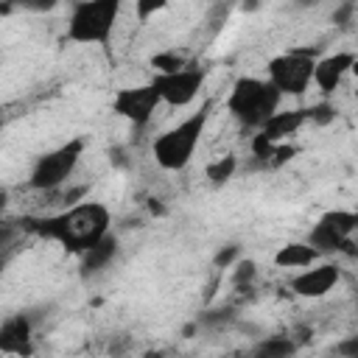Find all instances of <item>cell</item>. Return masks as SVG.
I'll list each match as a JSON object with an SVG mask.
<instances>
[{"label":"cell","instance_id":"obj_2","mask_svg":"<svg viewBox=\"0 0 358 358\" xmlns=\"http://www.w3.org/2000/svg\"><path fill=\"white\" fill-rule=\"evenodd\" d=\"M210 109H213V101H204L199 112H193L190 117H185L179 126L162 131L151 143V154H154V159H157L159 168H165V171H182L190 162V157H193V151H196V145H199V140L204 134V126L210 120Z\"/></svg>","mask_w":358,"mask_h":358},{"label":"cell","instance_id":"obj_20","mask_svg":"<svg viewBox=\"0 0 358 358\" xmlns=\"http://www.w3.org/2000/svg\"><path fill=\"white\" fill-rule=\"evenodd\" d=\"M255 274H257L255 260H238V263H235V271H232V282H235L238 288H243V285H249V282L255 280Z\"/></svg>","mask_w":358,"mask_h":358},{"label":"cell","instance_id":"obj_3","mask_svg":"<svg viewBox=\"0 0 358 358\" xmlns=\"http://www.w3.org/2000/svg\"><path fill=\"white\" fill-rule=\"evenodd\" d=\"M280 106V92L263 81V78H252L243 76L232 84L229 98H227V109L229 115L243 126V129H263V123L277 112Z\"/></svg>","mask_w":358,"mask_h":358},{"label":"cell","instance_id":"obj_18","mask_svg":"<svg viewBox=\"0 0 358 358\" xmlns=\"http://www.w3.org/2000/svg\"><path fill=\"white\" fill-rule=\"evenodd\" d=\"M235 171H238V157L227 154V157H221V159H215V162L207 165V179H210L213 185H224V182L232 179Z\"/></svg>","mask_w":358,"mask_h":358},{"label":"cell","instance_id":"obj_10","mask_svg":"<svg viewBox=\"0 0 358 358\" xmlns=\"http://www.w3.org/2000/svg\"><path fill=\"white\" fill-rule=\"evenodd\" d=\"M0 355H34V322L28 313H14L6 322H0Z\"/></svg>","mask_w":358,"mask_h":358},{"label":"cell","instance_id":"obj_8","mask_svg":"<svg viewBox=\"0 0 358 358\" xmlns=\"http://www.w3.org/2000/svg\"><path fill=\"white\" fill-rule=\"evenodd\" d=\"M148 84L157 90L162 103H168V106H187L199 95V90L204 84V70L190 64V67L176 70V73H154V78Z\"/></svg>","mask_w":358,"mask_h":358},{"label":"cell","instance_id":"obj_23","mask_svg":"<svg viewBox=\"0 0 358 358\" xmlns=\"http://www.w3.org/2000/svg\"><path fill=\"white\" fill-rule=\"evenodd\" d=\"M344 358H358V336H352V338H347V341H341L338 347H336Z\"/></svg>","mask_w":358,"mask_h":358},{"label":"cell","instance_id":"obj_14","mask_svg":"<svg viewBox=\"0 0 358 358\" xmlns=\"http://www.w3.org/2000/svg\"><path fill=\"white\" fill-rule=\"evenodd\" d=\"M117 255V238L115 235H103L95 246H90L84 255H81V277H90V274H98L101 268H106Z\"/></svg>","mask_w":358,"mask_h":358},{"label":"cell","instance_id":"obj_26","mask_svg":"<svg viewBox=\"0 0 358 358\" xmlns=\"http://www.w3.org/2000/svg\"><path fill=\"white\" fill-rule=\"evenodd\" d=\"M145 358H162V352H145Z\"/></svg>","mask_w":358,"mask_h":358},{"label":"cell","instance_id":"obj_11","mask_svg":"<svg viewBox=\"0 0 358 358\" xmlns=\"http://www.w3.org/2000/svg\"><path fill=\"white\" fill-rule=\"evenodd\" d=\"M352 64H355V53H350V50H338V53L322 56L313 64V78L310 81L319 87L322 95H330V92H336L341 87V81L352 70Z\"/></svg>","mask_w":358,"mask_h":358},{"label":"cell","instance_id":"obj_21","mask_svg":"<svg viewBox=\"0 0 358 358\" xmlns=\"http://www.w3.org/2000/svg\"><path fill=\"white\" fill-rule=\"evenodd\" d=\"M238 255H241V249H238L235 243H229V246H224V249L213 257V266H215V268H229V266L238 260Z\"/></svg>","mask_w":358,"mask_h":358},{"label":"cell","instance_id":"obj_24","mask_svg":"<svg viewBox=\"0 0 358 358\" xmlns=\"http://www.w3.org/2000/svg\"><path fill=\"white\" fill-rule=\"evenodd\" d=\"M134 8H137V14H140V20H148V14L165 8V3H162V0H157V3H137Z\"/></svg>","mask_w":358,"mask_h":358},{"label":"cell","instance_id":"obj_19","mask_svg":"<svg viewBox=\"0 0 358 358\" xmlns=\"http://www.w3.org/2000/svg\"><path fill=\"white\" fill-rule=\"evenodd\" d=\"M305 112H308V123H316V126H327V123L336 120V106L327 103V101L313 103V106H308Z\"/></svg>","mask_w":358,"mask_h":358},{"label":"cell","instance_id":"obj_17","mask_svg":"<svg viewBox=\"0 0 358 358\" xmlns=\"http://www.w3.org/2000/svg\"><path fill=\"white\" fill-rule=\"evenodd\" d=\"M151 67L157 73H176V70L190 67V59L185 50H162V53L151 56Z\"/></svg>","mask_w":358,"mask_h":358},{"label":"cell","instance_id":"obj_7","mask_svg":"<svg viewBox=\"0 0 358 358\" xmlns=\"http://www.w3.org/2000/svg\"><path fill=\"white\" fill-rule=\"evenodd\" d=\"M355 227H358V215L352 210H330L313 224L305 243L313 246L319 255L322 252H341V246L352 238Z\"/></svg>","mask_w":358,"mask_h":358},{"label":"cell","instance_id":"obj_13","mask_svg":"<svg viewBox=\"0 0 358 358\" xmlns=\"http://www.w3.org/2000/svg\"><path fill=\"white\" fill-rule=\"evenodd\" d=\"M308 123V112L305 109H288V112H274L266 123H263V129L257 131L260 137H266L268 143H274V145H280V143H285L288 137H294L302 126Z\"/></svg>","mask_w":358,"mask_h":358},{"label":"cell","instance_id":"obj_25","mask_svg":"<svg viewBox=\"0 0 358 358\" xmlns=\"http://www.w3.org/2000/svg\"><path fill=\"white\" fill-rule=\"evenodd\" d=\"M352 11H355V6H352V3H347V6H341V8L333 14V20H336V22H347V17H350Z\"/></svg>","mask_w":358,"mask_h":358},{"label":"cell","instance_id":"obj_5","mask_svg":"<svg viewBox=\"0 0 358 358\" xmlns=\"http://www.w3.org/2000/svg\"><path fill=\"white\" fill-rule=\"evenodd\" d=\"M319 48H294L288 53L274 56L266 64L268 84L282 95H302L310 87L313 78V64H316Z\"/></svg>","mask_w":358,"mask_h":358},{"label":"cell","instance_id":"obj_9","mask_svg":"<svg viewBox=\"0 0 358 358\" xmlns=\"http://www.w3.org/2000/svg\"><path fill=\"white\" fill-rule=\"evenodd\" d=\"M159 103H162V101H159V95H157V90H154L151 84L123 87V90H117L115 98H112V112L120 115L123 120H129L134 129H143V126L154 117V112H157Z\"/></svg>","mask_w":358,"mask_h":358},{"label":"cell","instance_id":"obj_16","mask_svg":"<svg viewBox=\"0 0 358 358\" xmlns=\"http://www.w3.org/2000/svg\"><path fill=\"white\" fill-rule=\"evenodd\" d=\"M296 355V341L294 336H268V338H260L249 358H294Z\"/></svg>","mask_w":358,"mask_h":358},{"label":"cell","instance_id":"obj_4","mask_svg":"<svg viewBox=\"0 0 358 358\" xmlns=\"http://www.w3.org/2000/svg\"><path fill=\"white\" fill-rule=\"evenodd\" d=\"M117 0H81L73 6L67 20V39L78 45H106L117 22Z\"/></svg>","mask_w":358,"mask_h":358},{"label":"cell","instance_id":"obj_27","mask_svg":"<svg viewBox=\"0 0 358 358\" xmlns=\"http://www.w3.org/2000/svg\"><path fill=\"white\" fill-rule=\"evenodd\" d=\"M0 358H3V355H0Z\"/></svg>","mask_w":358,"mask_h":358},{"label":"cell","instance_id":"obj_15","mask_svg":"<svg viewBox=\"0 0 358 358\" xmlns=\"http://www.w3.org/2000/svg\"><path fill=\"white\" fill-rule=\"evenodd\" d=\"M316 257H319V252L313 246H308L305 241H291V243L277 249L274 263L280 268H308V266H313Z\"/></svg>","mask_w":358,"mask_h":358},{"label":"cell","instance_id":"obj_6","mask_svg":"<svg viewBox=\"0 0 358 358\" xmlns=\"http://www.w3.org/2000/svg\"><path fill=\"white\" fill-rule=\"evenodd\" d=\"M81 154H84V140L81 137H73L64 145H59L53 151H45L31 168L28 187H34V190H56L59 185H64L70 179V173L76 171Z\"/></svg>","mask_w":358,"mask_h":358},{"label":"cell","instance_id":"obj_22","mask_svg":"<svg viewBox=\"0 0 358 358\" xmlns=\"http://www.w3.org/2000/svg\"><path fill=\"white\" fill-rule=\"evenodd\" d=\"M14 238H17V227L14 224H0V255H6L11 249Z\"/></svg>","mask_w":358,"mask_h":358},{"label":"cell","instance_id":"obj_1","mask_svg":"<svg viewBox=\"0 0 358 358\" xmlns=\"http://www.w3.org/2000/svg\"><path fill=\"white\" fill-rule=\"evenodd\" d=\"M112 213L101 201H78L56 215L42 218H25L22 227L34 235L59 243L70 255H84L90 246H95L103 235H109Z\"/></svg>","mask_w":358,"mask_h":358},{"label":"cell","instance_id":"obj_12","mask_svg":"<svg viewBox=\"0 0 358 358\" xmlns=\"http://www.w3.org/2000/svg\"><path fill=\"white\" fill-rule=\"evenodd\" d=\"M338 277L341 274H338V266L336 263H322V266L305 268L296 277H291V291L296 296H305V299H319L327 291H333V285L338 282Z\"/></svg>","mask_w":358,"mask_h":358}]
</instances>
